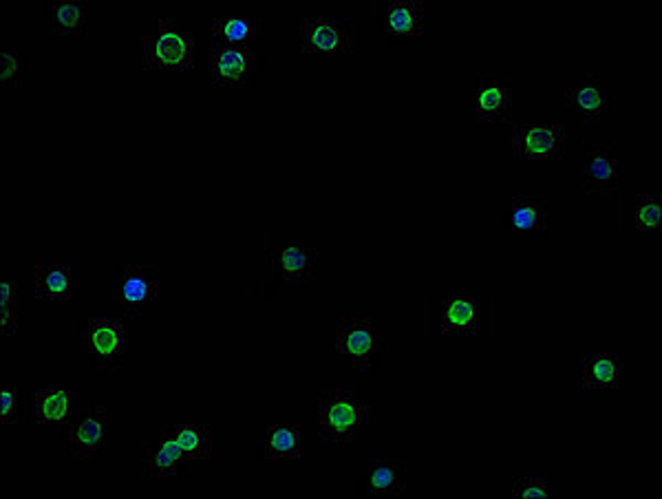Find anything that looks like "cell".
<instances>
[{"instance_id": "15", "label": "cell", "mask_w": 662, "mask_h": 499, "mask_svg": "<svg viewBox=\"0 0 662 499\" xmlns=\"http://www.w3.org/2000/svg\"><path fill=\"white\" fill-rule=\"evenodd\" d=\"M407 488V466L400 460H376L369 473L373 497H395Z\"/></svg>"}, {"instance_id": "10", "label": "cell", "mask_w": 662, "mask_h": 499, "mask_svg": "<svg viewBox=\"0 0 662 499\" xmlns=\"http://www.w3.org/2000/svg\"><path fill=\"white\" fill-rule=\"evenodd\" d=\"M565 100L583 115V120L590 122L603 118L605 109L616 104V91L596 73H587L576 87L565 93Z\"/></svg>"}, {"instance_id": "16", "label": "cell", "mask_w": 662, "mask_h": 499, "mask_svg": "<svg viewBox=\"0 0 662 499\" xmlns=\"http://www.w3.org/2000/svg\"><path fill=\"white\" fill-rule=\"evenodd\" d=\"M268 460H298L301 458V427L298 424H272L263 440Z\"/></svg>"}, {"instance_id": "21", "label": "cell", "mask_w": 662, "mask_h": 499, "mask_svg": "<svg viewBox=\"0 0 662 499\" xmlns=\"http://www.w3.org/2000/svg\"><path fill=\"white\" fill-rule=\"evenodd\" d=\"M442 329L453 336L477 334V303L466 299L448 301L442 307Z\"/></svg>"}, {"instance_id": "1", "label": "cell", "mask_w": 662, "mask_h": 499, "mask_svg": "<svg viewBox=\"0 0 662 499\" xmlns=\"http://www.w3.org/2000/svg\"><path fill=\"white\" fill-rule=\"evenodd\" d=\"M142 65L148 71H184L195 67V38L175 20L162 18L142 42Z\"/></svg>"}, {"instance_id": "3", "label": "cell", "mask_w": 662, "mask_h": 499, "mask_svg": "<svg viewBox=\"0 0 662 499\" xmlns=\"http://www.w3.org/2000/svg\"><path fill=\"white\" fill-rule=\"evenodd\" d=\"M336 347L354 363V367L371 369L382 343L371 318H340L336 323Z\"/></svg>"}, {"instance_id": "29", "label": "cell", "mask_w": 662, "mask_h": 499, "mask_svg": "<svg viewBox=\"0 0 662 499\" xmlns=\"http://www.w3.org/2000/svg\"><path fill=\"white\" fill-rule=\"evenodd\" d=\"M0 418L9 427L18 424V391L16 389H3L0 391Z\"/></svg>"}, {"instance_id": "9", "label": "cell", "mask_w": 662, "mask_h": 499, "mask_svg": "<svg viewBox=\"0 0 662 499\" xmlns=\"http://www.w3.org/2000/svg\"><path fill=\"white\" fill-rule=\"evenodd\" d=\"M583 184L587 193L618 190L616 144H590L583 157Z\"/></svg>"}, {"instance_id": "7", "label": "cell", "mask_w": 662, "mask_h": 499, "mask_svg": "<svg viewBox=\"0 0 662 499\" xmlns=\"http://www.w3.org/2000/svg\"><path fill=\"white\" fill-rule=\"evenodd\" d=\"M157 265H124L120 270V301L128 314H140L157 299Z\"/></svg>"}, {"instance_id": "18", "label": "cell", "mask_w": 662, "mask_h": 499, "mask_svg": "<svg viewBox=\"0 0 662 499\" xmlns=\"http://www.w3.org/2000/svg\"><path fill=\"white\" fill-rule=\"evenodd\" d=\"M387 29L393 36H422V3H418V0H393L387 7Z\"/></svg>"}, {"instance_id": "22", "label": "cell", "mask_w": 662, "mask_h": 499, "mask_svg": "<svg viewBox=\"0 0 662 499\" xmlns=\"http://www.w3.org/2000/svg\"><path fill=\"white\" fill-rule=\"evenodd\" d=\"M166 429L175 435V440L188 455V460L204 462L210 458L212 440L204 424H166Z\"/></svg>"}, {"instance_id": "8", "label": "cell", "mask_w": 662, "mask_h": 499, "mask_svg": "<svg viewBox=\"0 0 662 499\" xmlns=\"http://www.w3.org/2000/svg\"><path fill=\"white\" fill-rule=\"evenodd\" d=\"M512 91L508 78L499 73H484L479 78L477 89L473 93V109L477 120L482 122H501L510 115Z\"/></svg>"}, {"instance_id": "2", "label": "cell", "mask_w": 662, "mask_h": 499, "mask_svg": "<svg viewBox=\"0 0 662 499\" xmlns=\"http://www.w3.org/2000/svg\"><path fill=\"white\" fill-rule=\"evenodd\" d=\"M369 422V409L347 389H331L318 409V429L325 440L347 442Z\"/></svg>"}, {"instance_id": "13", "label": "cell", "mask_w": 662, "mask_h": 499, "mask_svg": "<svg viewBox=\"0 0 662 499\" xmlns=\"http://www.w3.org/2000/svg\"><path fill=\"white\" fill-rule=\"evenodd\" d=\"M252 67L248 49H232V47H215V58H212V82L221 89H239L248 80Z\"/></svg>"}, {"instance_id": "25", "label": "cell", "mask_w": 662, "mask_h": 499, "mask_svg": "<svg viewBox=\"0 0 662 499\" xmlns=\"http://www.w3.org/2000/svg\"><path fill=\"white\" fill-rule=\"evenodd\" d=\"M318 261V252L314 248H298L290 246L279 254V268L285 281H296L312 276Z\"/></svg>"}, {"instance_id": "19", "label": "cell", "mask_w": 662, "mask_h": 499, "mask_svg": "<svg viewBox=\"0 0 662 499\" xmlns=\"http://www.w3.org/2000/svg\"><path fill=\"white\" fill-rule=\"evenodd\" d=\"M73 276L71 268L64 265H40L36 270V294L42 301H67L71 299Z\"/></svg>"}, {"instance_id": "28", "label": "cell", "mask_w": 662, "mask_h": 499, "mask_svg": "<svg viewBox=\"0 0 662 499\" xmlns=\"http://www.w3.org/2000/svg\"><path fill=\"white\" fill-rule=\"evenodd\" d=\"M550 495V486L546 480L539 477H521L512 488V497H528V499H546Z\"/></svg>"}, {"instance_id": "24", "label": "cell", "mask_w": 662, "mask_h": 499, "mask_svg": "<svg viewBox=\"0 0 662 499\" xmlns=\"http://www.w3.org/2000/svg\"><path fill=\"white\" fill-rule=\"evenodd\" d=\"M51 23L62 36L87 34V3H82V0H60V3H53Z\"/></svg>"}, {"instance_id": "4", "label": "cell", "mask_w": 662, "mask_h": 499, "mask_svg": "<svg viewBox=\"0 0 662 499\" xmlns=\"http://www.w3.org/2000/svg\"><path fill=\"white\" fill-rule=\"evenodd\" d=\"M565 148V126L552 124H517L512 133V153L519 159H554Z\"/></svg>"}, {"instance_id": "14", "label": "cell", "mask_w": 662, "mask_h": 499, "mask_svg": "<svg viewBox=\"0 0 662 499\" xmlns=\"http://www.w3.org/2000/svg\"><path fill=\"white\" fill-rule=\"evenodd\" d=\"M510 228L519 232H546L548 230V199L541 195L515 197L508 210Z\"/></svg>"}, {"instance_id": "30", "label": "cell", "mask_w": 662, "mask_h": 499, "mask_svg": "<svg viewBox=\"0 0 662 499\" xmlns=\"http://www.w3.org/2000/svg\"><path fill=\"white\" fill-rule=\"evenodd\" d=\"M3 84L5 87L18 84V58L12 53H3Z\"/></svg>"}, {"instance_id": "6", "label": "cell", "mask_w": 662, "mask_h": 499, "mask_svg": "<svg viewBox=\"0 0 662 499\" xmlns=\"http://www.w3.org/2000/svg\"><path fill=\"white\" fill-rule=\"evenodd\" d=\"M303 51L305 53H340L354 45V34L340 18H307L303 23Z\"/></svg>"}, {"instance_id": "5", "label": "cell", "mask_w": 662, "mask_h": 499, "mask_svg": "<svg viewBox=\"0 0 662 499\" xmlns=\"http://www.w3.org/2000/svg\"><path fill=\"white\" fill-rule=\"evenodd\" d=\"M69 449L80 460H93L106 447L109 416L104 407H89L69 422Z\"/></svg>"}, {"instance_id": "20", "label": "cell", "mask_w": 662, "mask_h": 499, "mask_svg": "<svg viewBox=\"0 0 662 499\" xmlns=\"http://www.w3.org/2000/svg\"><path fill=\"white\" fill-rule=\"evenodd\" d=\"M71 391L67 389H40L36 396V418L40 424H67L71 422Z\"/></svg>"}, {"instance_id": "23", "label": "cell", "mask_w": 662, "mask_h": 499, "mask_svg": "<svg viewBox=\"0 0 662 499\" xmlns=\"http://www.w3.org/2000/svg\"><path fill=\"white\" fill-rule=\"evenodd\" d=\"M583 376L587 389H618V356L590 354L583 360Z\"/></svg>"}, {"instance_id": "11", "label": "cell", "mask_w": 662, "mask_h": 499, "mask_svg": "<svg viewBox=\"0 0 662 499\" xmlns=\"http://www.w3.org/2000/svg\"><path fill=\"white\" fill-rule=\"evenodd\" d=\"M89 354L95 363L109 367L124 354V325L117 318H91L87 323Z\"/></svg>"}, {"instance_id": "27", "label": "cell", "mask_w": 662, "mask_h": 499, "mask_svg": "<svg viewBox=\"0 0 662 499\" xmlns=\"http://www.w3.org/2000/svg\"><path fill=\"white\" fill-rule=\"evenodd\" d=\"M0 301H3V332L16 334V327H18L16 283L3 281V285H0Z\"/></svg>"}, {"instance_id": "17", "label": "cell", "mask_w": 662, "mask_h": 499, "mask_svg": "<svg viewBox=\"0 0 662 499\" xmlns=\"http://www.w3.org/2000/svg\"><path fill=\"white\" fill-rule=\"evenodd\" d=\"M210 31L217 47L250 49V42L259 31V23L252 18H212Z\"/></svg>"}, {"instance_id": "26", "label": "cell", "mask_w": 662, "mask_h": 499, "mask_svg": "<svg viewBox=\"0 0 662 499\" xmlns=\"http://www.w3.org/2000/svg\"><path fill=\"white\" fill-rule=\"evenodd\" d=\"M634 217L638 228L656 230L660 226V197L658 195H638L634 206Z\"/></svg>"}, {"instance_id": "12", "label": "cell", "mask_w": 662, "mask_h": 499, "mask_svg": "<svg viewBox=\"0 0 662 499\" xmlns=\"http://www.w3.org/2000/svg\"><path fill=\"white\" fill-rule=\"evenodd\" d=\"M186 460L188 455L179 447L175 435L166 429V424L164 429L159 431L157 438L144 447V466L146 471L155 477L177 475V471L184 466Z\"/></svg>"}]
</instances>
